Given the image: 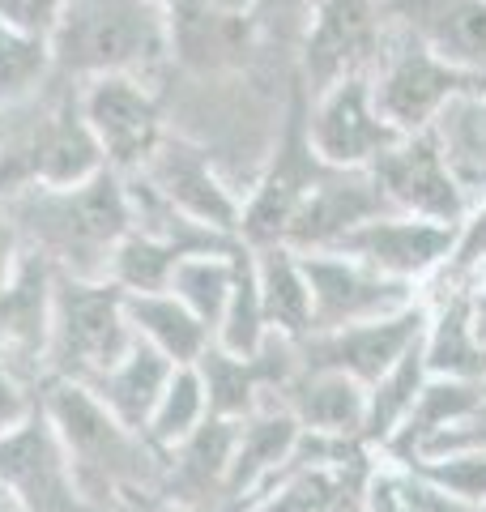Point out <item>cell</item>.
<instances>
[{"label":"cell","mask_w":486,"mask_h":512,"mask_svg":"<svg viewBox=\"0 0 486 512\" xmlns=\"http://www.w3.org/2000/svg\"><path fill=\"white\" fill-rule=\"evenodd\" d=\"M256 26L248 18H226L205 9L201 0H184L171 9V60L188 69H231L252 52Z\"/></svg>","instance_id":"24"},{"label":"cell","mask_w":486,"mask_h":512,"mask_svg":"<svg viewBox=\"0 0 486 512\" xmlns=\"http://www.w3.org/2000/svg\"><path fill=\"white\" fill-rule=\"evenodd\" d=\"M154 5H162V9H167V13H171L175 5H184V0H154Z\"/></svg>","instance_id":"46"},{"label":"cell","mask_w":486,"mask_h":512,"mask_svg":"<svg viewBox=\"0 0 486 512\" xmlns=\"http://www.w3.org/2000/svg\"><path fill=\"white\" fill-rule=\"evenodd\" d=\"M452 239H457V227H444V222H427L410 214H380L363 222L359 231H350L333 252H346L354 261H363L367 269H376V274L423 291L444 269Z\"/></svg>","instance_id":"15"},{"label":"cell","mask_w":486,"mask_h":512,"mask_svg":"<svg viewBox=\"0 0 486 512\" xmlns=\"http://www.w3.org/2000/svg\"><path fill=\"white\" fill-rule=\"evenodd\" d=\"M299 423L282 406H265L261 414L243 419L235 431V453L231 474H226V504L222 512H252V504L278 483L282 470L295 457Z\"/></svg>","instance_id":"19"},{"label":"cell","mask_w":486,"mask_h":512,"mask_svg":"<svg viewBox=\"0 0 486 512\" xmlns=\"http://www.w3.org/2000/svg\"><path fill=\"white\" fill-rule=\"evenodd\" d=\"M22 256H26V239L18 231V218H13L9 201H0V291H5L9 278L18 274Z\"/></svg>","instance_id":"41"},{"label":"cell","mask_w":486,"mask_h":512,"mask_svg":"<svg viewBox=\"0 0 486 512\" xmlns=\"http://www.w3.org/2000/svg\"><path fill=\"white\" fill-rule=\"evenodd\" d=\"M64 13V0H0V26L22 30L35 39H52V30Z\"/></svg>","instance_id":"38"},{"label":"cell","mask_w":486,"mask_h":512,"mask_svg":"<svg viewBox=\"0 0 486 512\" xmlns=\"http://www.w3.org/2000/svg\"><path fill=\"white\" fill-rule=\"evenodd\" d=\"M0 495L22 512H94L43 402L22 427L0 436Z\"/></svg>","instance_id":"9"},{"label":"cell","mask_w":486,"mask_h":512,"mask_svg":"<svg viewBox=\"0 0 486 512\" xmlns=\"http://www.w3.org/2000/svg\"><path fill=\"white\" fill-rule=\"evenodd\" d=\"M482 269H486V197L478 205H469V214L457 222L452 252L431 286H440V291H469Z\"/></svg>","instance_id":"35"},{"label":"cell","mask_w":486,"mask_h":512,"mask_svg":"<svg viewBox=\"0 0 486 512\" xmlns=\"http://www.w3.org/2000/svg\"><path fill=\"white\" fill-rule=\"evenodd\" d=\"M482 384H461V380H427V389L418 393V402L410 410V419L401 423L393 444L384 448V466H405L427 440H435L444 427L465 423L482 414Z\"/></svg>","instance_id":"28"},{"label":"cell","mask_w":486,"mask_h":512,"mask_svg":"<svg viewBox=\"0 0 486 512\" xmlns=\"http://www.w3.org/2000/svg\"><path fill=\"white\" fill-rule=\"evenodd\" d=\"M52 77H56V64H52L47 39L0 26V116L30 107Z\"/></svg>","instance_id":"33"},{"label":"cell","mask_w":486,"mask_h":512,"mask_svg":"<svg viewBox=\"0 0 486 512\" xmlns=\"http://www.w3.org/2000/svg\"><path fill=\"white\" fill-rule=\"evenodd\" d=\"M192 256L188 248L171 244L162 235L150 231H128L120 239L116 256H111V269H107V282L120 286L124 295H162L175 278V265Z\"/></svg>","instance_id":"32"},{"label":"cell","mask_w":486,"mask_h":512,"mask_svg":"<svg viewBox=\"0 0 486 512\" xmlns=\"http://www.w3.org/2000/svg\"><path fill=\"white\" fill-rule=\"evenodd\" d=\"M171 376H175L171 359H162L158 350L133 342V350H128V355L111 367L107 376H99L90 384V393L99 397V402L116 414L128 431L145 436V423H150V414L158 406L162 389L171 384Z\"/></svg>","instance_id":"25"},{"label":"cell","mask_w":486,"mask_h":512,"mask_svg":"<svg viewBox=\"0 0 486 512\" xmlns=\"http://www.w3.org/2000/svg\"><path fill=\"white\" fill-rule=\"evenodd\" d=\"M43 414L56 427L64 453L73 461V474L94 512H107L116 504H154L162 457L150 448V440L128 431L99 397L81 384L47 380Z\"/></svg>","instance_id":"1"},{"label":"cell","mask_w":486,"mask_h":512,"mask_svg":"<svg viewBox=\"0 0 486 512\" xmlns=\"http://www.w3.org/2000/svg\"><path fill=\"white\" fill-rule=\"evenodd\" d=\"M393 214L371 171H329L286 231L290 252H333L363 222Z\"/></svg>","instance_id":"17"},{"label":"cell","mask_w":486,"mask_h":512,"mask_svg":"<svg viewBox=\"0 0 486 512\" xmlns=\"http://www.w3.org/2000/svg\"><path fill=\"white\" fill-rule=\"evenodd\" d=\"M371 180L380 184L393 214L444 222V227H457L469 214V192L461 188L457 175H452L435 128L401 137L393 150L380 154L376 163H371Z\"/></svg>","instance_id":"13"},{"label":"cell","mask_w":486,"mask_h":512,"mask_svg":"<svg viewBox=\"0 0 486 512\" xmlns=\"http://www.w3.org/2000/svg\"><path fill=\"white\" fill-rule=\"evenodd\" d=\"M77 103L86 116L94 141L103 150L107 171L116 175H141L145 163L171 133L162 124V99L141 77H94L77 86Z\"/></svg>","instance_id":"7"},{"label":"cell","mask_w":486,"mask_h":512,"mask_svg":"<svg viewBox=\"0 0 486 512\" xmlns=\"http://www.w3.org/2000/svg\"><path fill=\"white\" fill-rule=\"evenodd\" d=\"M56 77H150L171 60V13L154 0H64L52 30Z\"/></svg>","instance_id":"3"},{"label":"cell","mask_w":486,"mask_h":512,"mask_svg":"<svg viewBox=\"0 0 486 512\" xmlns=\"http://www.w3.org/2000/svg\"><path fill=\"white\" fill-rule=\"evenodd\" d=\"M39 393L43 389H35V384H30L18 367L0 355V436L13 431V427H22L30 414L39 410Z\"/></svg>","instance_id":"37"},{"label":"cell","mask_w":486,"mask_h":512,"mask_svg":"<svg viewBox=\"0 0 486 512\" xmlns=\"http://www.w3.org/2000/svg\"><path fill=\"white\" fill-rule=\"evenodd\" d=\"M393 22L440 60L486 77V0H393Z\"/></svg>","instance_id":"21"},{"label":"cell","mask_w":486,"mask_h":512,"mask_svg":"<svg viewBox=\"0 0 486 512\" xmlns=\"http://www.w3.org/2000/svg\"><path fill=\"white\" fill-rule=\"evenodd\" d=\"M299 256L307 286H312V333L384 320L423 299L414 286L384 278L346 252H299Z\"/></svg>","instance_id":"12"},{"label":"cell","mask_w":486,"mask_h":512,"mask_svg":"<svg viewBox=\"0 0 486 512\" xmlns=\"http://www.w3.org/2000/svg\"><path fill=\"white\" fill-rule=\"evenodd\" d=\"M235 431H239V423L209 419L197 436H188L180 448H171V453L162 457L158 500L188 508V512H222Z\"/></svg>","instance_id":"18"},{"label":"cell","mask_w":486,"mask_h":512,"mask_svg":"<svg viewBox=\"0 0 486 512\" xmlns=\"http://www.w3.org/2000/svg\"><path fill=\"white\" fill-rule=\"evenodd\" d=\"M52 312H56V269L39 252L22 256L18 274L0 291V355L43 389L47 350H52Z\"/></svg>","instance_id":"16"},{"label":"cell","mask_w":486,"mask_h":512,"mask_svg":"<svg viewBox=\"0 0 486 512\" xmlns=\"http://www.w3.org/2000/svg\"><path fill=\"white\" fill-rule=\"evenodd\" d=\"M278 406L299 423L307 436H333V440H359L367 419V389L337 372H303L286 384Z\"/></svg>","instance_id":"22"},{"label":"cell","mask_w":486,"mask_h":512,"mask_svg":"<svg viewBox=\"0 0 486 512\" xmlns=\"http://www.w3.org/2000/svg\"><path fill=\"white\" fill-rule=\"evenodd\" d=\"M201 5L214 9V13H226V18H248V22H252L256 0H201Z\"/></svg>","instance_id":"42"},{"label":"cell","mask_w":486,"mask_h":512,"mask_svg":"<svg viewBox=\"0 0 486 512\" xmlns=\"http://www.w3.org/2000/svg\"><path fill=\"white\" fill-rule=\"evenodd\" d=\"M30 252L64 278H107L120 239L133 231L124 175L103 171L99 180L69 192H22L9 201Z\"/></svg>","instance_id":"2"},{"label":"cell","mask_w":486,"mask_h":512,"mask_svg":"<svg viewBox=\"0 0 486 512\" xmlns=\"http://www.w3.org/2000/svg\"><path fill=\"white\" fill-rule=\"evenodd\" d=\"M469 299H474V316H478V329L486 333V269L478 274V282L469 286Z\"/></svg>","instance_id":"43"},{"label":"cell","mask_w":486,"mask_h":512,"mask_svg":"<svg viewBox=\"0 0 486 512\" xmlns=\"http://www.w3.org/2000/svg\"><path fill=\"white\" fill-rule=\"evenodd\" d=\"M371 94H376L380 116L401 137H414L440 124L452 103L486 94V77L440 60L423 39L393 22L384 26L380 56L371 64Z\"/></svg>","instance_id":"5"},{"label":"cell","mask_w":486,"mask_h":512,"mask_svg":"<svg viewBox=\"0 0 486 512\" xmlns=\"http://www.w3.org/2000/svg\"><path fill=\"white\" fill-rule=\"evenodd\" d=\"M427 363H423V342L410 355H401L388 372L367 389V419H363V444L376 457H384V448L393 444L401 423L410 419V410L418 402V393L427 389Z\"/></svg>","instance_id":"29"},{"label":"cell","mask_w":486,"mask_h":512,"mask_svg":"<svg viewBox=\"0 0 486 512\" xmlns=\"http://www.w3.org/2000/svg\"><path fill=\"white\" fill-rule=\"evenodd\" d=\"M380 43H384L380 0H312L303 22L295 77L316 99V94L346 82V77L371 73Z\"/></svg>","instance_id":"8"},{"label":"cell","mask_w":486,"mask_h":512,"mask_svg":"<svg viewBox=\"0 0 486 512\" xmlns=\"http://www.w3.org/2000/svg\"><path fill=\"white\" fill-rule=\"evenodd\" d=\"M141 180L180 218L197 222V227L214 231V235L239 239L243 197L218 175L214 154H209L201 141H192L184 133H167L162 146L154 150V158L145 163Z\"/></svg>","instance_id":"10"},{"label":"cell","mask_w":486,"mask_h":512,"mask_svg":"<svg viewBox=\"0 0 486 512\" xmlns=\"http://www.w3.org/2000/svg\"><path fill=\"white\" fill-rule=\"evenodd\" d=\"M145 512H188V508H175V504H162V500H154V504H145Z\"/></svg>","instance_id":"44"},{"label":"cell","mask_w":486,"mask_h":512,"mask_svg":"<svg viewBox=\"0 0 486 512\" xmlns=\"http://www.w3.org/2000/svg\"><path fill=\"white\" fill-rule=\"evenodd\" d=\"M252 261L269 333H278L286 342L312 338V286L303 274V256L290 248H252Z\"/></svg>","instance_id":"27"},{"label":"cell","mask_w":486,"mask_h":512,"mask_svg":"<svg viewBox=\"0 0 486 512\" xmlns=\"http://www.w3.org/2000/svg\"><path fill=\"white\" fill-rule=\"evenodd\" d=\"M363 512H410L401 500V487H397V470L393 466H376V474L367 478V491H363Z\"/></svg>","instance_id":"40"},{"label":"cell","mask_w":486,"mask_h":512,"mask_svg":"<svg viewBox=\"0 0 486 512\" xmlns=\"http://www.w3.org/2000/svg\"><path fill=\"white\" fill-rule=\"evenodd\" d=\"M0 512H22V508H18V504H9L5 495H0Z\"/></svg>","instance_id":"45"},{"label":"cell","mask_w":486,"mask_h":512,"mask_svg":"<svg viewBox=\"0 0 486 512\" xmlns=\"http://www.w3.org/2000/svg\"><path fill=\"white\" fill-rule=\"evenodd\" d=\"M393 470H397L401 500H405V508H410V512H474L469 504H461L457 495H448L444 487H435L431 478L414 474V470H401V466H393Z\"/></svg>","instance_id":"39"},{"label":"cell","mask_w":486,"mask_h":512,"mask_svg":"<svg viewBox=\"0 0 486 512\" xmlns=\"http://www.w3.org/2000/svg\"><path fill=\"white\" fill-rule=\"evenodd\" d=\"M307 107L312 94L295 77L290 82V103L282 116V133L273 146L265 171L256 175L252 192L243 197V222H239V244L248 248H286V231L303 201L316 192V184L329 175V167L316 158L312 137H307Z\"/></svg>","instance_id":"6"},{"label":"cell","mask_w":486,"mask_h":512,"mask_svg":"<svg viewBox=\"0 0 486 512\" xmlns=\"http://www.w3.org/2000/svg\"><path fill=\"white\" fill-rule=\"evenodd\" d=\"M427 303L423 329V363L431 380H486V333L478 329L469 291H435Z\"/></svg>","instance_id":"20"},{"label":"cell","mask_w":486,"mask_h":512,"mask_svg":"<svg viewBox=\"0 0 486 512\" xmlns=\"http://www.w3.org/2000/svg\"><path fill=\"white\" fill-rule=\"evenodd\" d=\"M128 325H133V338L141 346L158 350V355L171 359L175 367H197L205 350L214 346V333H209L171 291L128 295Z\"/></svg>","instance_id":"26"},{"label":"cell","mask_w":486,"mask_h":512,"mask_svg":"<svg viewBox=\"0 0 486 512\" xmlns=\"http://www.w3.org/2000/svg\"><path fill=\"white\" fill-rule=\"evenodd\" d=\"M423 329H427V303L418 299L414 308H405L397 316L367 320V325H350V329L312 333V338L295 342L299 367L303 372H337V376H350L354 384L371 389L401 355H410V350L423 342Z\"/></svg>","instance_id":"14"},{"label":"cell","mask_w":486,"mask_h":512,"mask_svg":"<svg viewBox=\"0 0 486 512\" xmlns=\"http://www.w3.org/2000/svg\"><path fill=\"white\" fill-rule=\"evenodd\" d=\"M209 423V402H205V384H201V372L197 367H175L171 384L162 389L158 406L145 423V440L158 457H167L171 448H180L188 436Z\"/></svg>","instance_id":"34"},{"label":"cell","mask_w":486,"mask_h":512,"mask_svg":"<svg viewBox=\"0 0 486 512\" xmlns=\"http://www.w3.org/2000/svg\"><path fill=\"white\" fill-rule=\"evenodd\" d=\"M235 252H239V244L222 248V252H192V256H184V261L175 265V278L167 286V291L180 299L209 333L218 329L222 308H226V299H231Z\"/></svg>","instance_id":"31"},{"label":"cell","mask_w":486,"mask_h":512,"mask_svg":"<svg viewBox=\"0 0 486 512\" xmlns=\"http://www.w3.org/2000/svg\"><path fill=\"white\" fill-rule=\"evenodd\" d=\"M128 295L107 278H64L56 274V312H52V350H47V380L90 389L107 376L128 350Z\"/></svg>","instance_id":"4"},{"label":"cell","mask_w":486,"mask_h":512,"mask_svg":"<svg viewBox=\"0 0 486 512\" xmlns=\"http://www.w3.org/2000/svg\"><path fill=\"white\" fill-rule=\"evenodd\" d=\"M269 338H273V333H269V320H265V303H261V282H256L252 248L239 244V252H235V286H231V299H226L222 320L214 329V346H222L226 355L252 359Z\"/></svg>","instance_id":"30"},{"label":"cell","mask_w":486,"mask_h":512,"mask_svg":"<svg viewBox=\"0 0 486 512\" xmlns=\"http://www.w3.org/2000/svg\"><path fill=\"white\" fill-rule=\"evenodd\" d=\"M401 470L431 478L435 487L457 495L469 508L486 504V448H469V453H452V457H435V461H414V466H401Z\"/></svg>","instance_id":"36"},{"label":"cell","mask_w":486,"mask_h":512,"mask_svg":"<svg viewBox=\"0 0 486 512\" xmlns=\"http://www.w3.org/2000/svg\"><path fill=\"white\" fill-rule=\"evenodd\" d=\"M0 133H5V116H0Z\"/></svg>","instance_id":"48"},{"label":"cell","mask_w":486,"mask_h":512,"mask_svg":"<svg viewBox=\"0 0 486 512\" xmlns=\"http://www.w3.org/2000/svg\"><path fill=\"white\" fill-rule=\"evenodd\" d=\"M307 137L329 171H371V163L401 141V133L376 107L371 73L346 77V82L316 94L307 107Z\"/></svg>","instance_id":"11"},{"label":"cell","mask_w":486,"mask_h":512,"mask_svg":"<svg viewBox=\"0 0 486 512\" xmlns=\"http://www.w3.org/2000/svg\"><path fill=\"white\" fill-rule=\"evenodd\" d=\"M474 512H486V504H478V508H474Z\"/></svg>","instance_id":"49"},{"label":"cell","mask_w":486,"mask_h":512,"mask_svg":"<svg viewBox=\"0 0 486 512\" xmlns=\"http://www.w3.org/2000/svg\"><path fill=\"white\" fill-rule=\"evenodd\" d=\"M380 457H359L346 466H290L252 512H363L367 478Z\"/></svg>","instance_id":"23"},{"label":"cell","mask_w":486,"mask_h":512,"mask_svg":"<svg viewBox=\"0 0 486 512\" xmlns=\"http://www.w3.org/2000/svg\"><path fill=\"white\" fill-rule=\"evenodd\" d=\"M482 406H486V380H482Z\"/></svg>","instance_id":"47"}]
</instances>
